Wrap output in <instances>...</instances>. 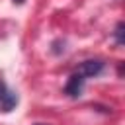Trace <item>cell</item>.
Instances as JSON below:
<instances>
[{"mask_svg":"<svg viewBox=\"0 0 125 125\" xmlns=\"http://www.w3.org/2000/svg\"><path fill=\"white\" fill-rule=\"evenodd\" d=\"M20 98L18 94L0 78V113H10L12 109H16Z\"/></svg>","mask_w":125,"mask_h":125,"instance_id":"1","label":"cell"},{"mask_svg":"<svg viewBox=\"0 0 125 125\" xmlns=\"http://www.w3.org/2000/svg\"><path fill=\"white\" fill-rule=\"evenodd\" d=\"M84 84H86V78H84L80 72H76V70H74V72L68 76L66 84H64V94H66L68 98L76 100V98H80V96H82Z\"/></svg>","mask_w":125,"mask_h":125,"instance_id":"2","label":"cell"},{"mask_svg":"<svg viewBox=\"0 0 125 125\" xmlns=\"http://www.w3.org/2000/svg\"><path fill=\"white\" fill-rule=\"evenodd\" d=\"M104 68H105L104 61H100V59H88V61L80 62V66L76 68V72H80V74L88 80V78H96V76H100V74L104 72Z\"/></svg>","mask_w":125,"mask_h":125,"instance_id":"3","label":"cell"},{"mask_svg":"<svg viewBox=\"0 0 125 125\" xmlns=\"http://www.w3.org/2000/svg\"><path fill=\"white\" fill-rule=\"evenodd\" d=\"M123 29H125V23H123V21H119V23L115 25V31H113V37H115L117 45H123V43H125V37H123V33H125V31H123Z\"/></svg>","mask_w":125,"mask_h":125,"instance_id":"4","label":"cell"},{"mask_svg":"<svg viewBox=\"0 0 125 125\" xmlns=\"http://www.w3.org/2000/svg\"><path fill=\"white\" fill-rule=\"evenodd\" d=\"M12 2H14V4H23L25 0H12Z\"/></svg>","mask_w":125,"mask_h":125,"instance_id":"5","label":"cell"},{"mask_svg":"<svg viewBox=\"0 0 125 125\" xmlns=\"http://www.w3.org/2000/svg\"><path fill=\"white\" fill-rule=\"evenodd\" d=\"M35 125H49V123H35Z\"/></svg>","mask_w":125,"mask_h":125,"instance_id":"6","label":"cell"}]
</instances>
